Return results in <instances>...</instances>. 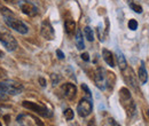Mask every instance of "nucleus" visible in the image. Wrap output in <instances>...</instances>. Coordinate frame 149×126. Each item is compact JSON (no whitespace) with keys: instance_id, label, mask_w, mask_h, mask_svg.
<instances>
[{"instance_id":"nucleus-1","label":"nucleus","mask_w":149,"mask_h":126,"mask_svg":"<svg viewBox=\"0 0 149 126\" xmlns=\"http://www.w3.org/2000/svg\"><path fill=\"white\" fill-rule=\"evenodd\" d=\"M0 12H1L2 16L5 18L6 24H7L9 28H12L13 30H15L16 32H19L21 35H26V33L29 32V28H28L22 21H19V18L14 17L13 13H12L8 8L2 7V8L0 9Z\"/></svg>"},{"instance_id":"nucleus-2","label":"nucleus","mask_w":149,"mask_h":126,"mask_svg":"<svg viewBox=\"0 0 149 126\" xmlns=\"http://www.w3.org/2000/svg\"><path fill=\"white\" fill-rule=\"evenodd\" d=\"M119 101H120L122 106L124 107V109L126 110L129 117H133L136 112V107H135V103L132 99L130 90L126 87H123L119 90Z\"/></svg>"},{"instance_id":"nucleus-3","label":"nucleus","mask_w":149,"mask_h":126,"mask_svg":"<svg viewBox=\"0 0 149 126\" xmlns=\"http://www.w3.org/2000/svg\"><path fill=\"white\" fill-rule=\"evenodd\" d=\"M0 90L6 93L7 95H17L23 90V85L16 80L7 79L3 81H0Z\"/></svg>"},{"instance_id":"nucleus-4","label":"nucleus","mask_w":149,"mask_h":126,"mask_svg":"<svg viewBox=\"0 0 149 126\" xmlns=\"http://www.w3.org/2000/svg\"><path fill=\"white\" fill-rule=\"evenodd\" d=\"M22 106H23L24 108L29 109V110H31V111H33V112L38 113V115L42 116V117H51V116H52V111H51V110H48L45 106H42V104H38V103H36V102L23 101V102H22Z\"/></svg>"},{"instance_id":"nucleus-5","label":"nucleus","mask_w":149,"mask_h":126,"mask_svg":"<svg viewBox=\"0 0 149 126\" xmlns=\"http://www.w3.org/2000/svg\"><path fill=\"white\" fill-rule=\"evenodd\" d=\"M0 42L6 47L8 52H13L17 48V41L8 32H0Z\"/></svg>"},{"instance_id":"nucleus-6","label":"nucleus","mask_w":149,"mask_h":126,"mask_svg":"<svg viewBox=\"0 0 149 126\" xmlns=\"http://www.w3.org/2000/svg\"><path fill=\"white\" fill-rule=\"evenodd\" d=\"M93 110V103L91 100L83 99L77 106V112L80 117H87Z\"/></svg>"},{"instance_id":"nucleus-7","label":"nucleus","mask_w":149,"mask_h":126,"mask_svg":"<svg viewBox=\"0 0 149 126\" xmlns=\"http://www.w3.org/2000/svg\"><path fill=\"white\" fill-rule=\"evenodd\" d=\"M94 81L97 88L101 90H104L107 88V71L103 70L102 68H99L95 71V76H94Z\"/></svg>"},{"instance_id":"nucleus-8","label":"nucleus","mask_w":149,"mask_h":126,"mask_svg":"<svg viewBox=\"0 0 149 126\" xmlns=\"http://www.w3.org/2000/svg\"><path fill=\"white\" fill-rule=\"evenodd\" d=\"M40 33L47 40H53L54 39L55 32H54V29H53V26H52V24H51V22L48 19H44L42 21L41 26H40Z\"/></svg>"},{"instance_id":"nucleus-9","label":"nucleus","mask_w":149,"mask_h":126,"mask_svg":"<svg viewBox=\"0 0 149 126\" xmlns=\"http://www.w3.org/2000/svg\"><path fill=\"white\" fill-rule=\"evenodd\" d=\"M19 8L28 16H36L38 14V8L32 2H29V1H22L19 3Z\"/></svg>"},{"instance_id":"nucleus-10","label":"nucleus","mask_w":149,"mask_h":126,"mask_svg":"<svg viewBox=\"0 0 149 126\" xmlns=\"http://www.w3.org/2000/svg\"><path fill=\"white\" fill-rule=\"evenodd\" d=\"M61 90H62L63 95H64L68 100H72L74 96H76V94H77V87L74 86V84H71V83H65V84H63L62 87H61Z\"/></svg>"},{"instance_id":"nucleus-11","label":"nucleus","mask_w":149,"mask_h":126,"mask_svg":"<svg viewBox=\"0 0 149 126\" xmlns=\"http://www.w3.org/2000/svg\"><path fill=\"white\" fill-rule=\"evenodd\" d=\"M123 72H125V74H124V77H125V80H126V83L127 84H130L131 86L133 87V88H135V90H138V85H136V79H135V77H134V73L132 71V69H130L129 67L124 70Z\"/></svg>"},{"instance_id":"nucleus-12","label":"nucleus","mask_w":149,"mask_h":126,"mask_svg":"<svg viewBox=\"0 0 149 126\" xmlns=\"http://www.w3.org/2000/svg\"><path fill=\"white\" fill-rule=\"evenodd\" d=\"M64 29H65V32L69 35V36H72L74 33H76L77 29H76V22L71 18H68L65 19L64 22Z\"/></svg>"},{"instance_id":"nucleus-13","label":"nucleus","mask_w":149,"mask_h":126,"mask_svg":"<svg viewBox=\"0 0 149 126\" xmlns=\"http://www.w3.org/2000/svg\"><path fill=\"white\" fill-rule=\"evenodd\" d=\"M116 55H117V63H118V67H119V69H120L122 71H124V70L127 68L126 58H125L124 54H123L119 49H117V51H116Z\"/></svg>"},{"instance_id":"nucleus-14","label":"nucleus","mask_w":149,"mask_h":126,"mask_svg":"<svg viewBox=\"0 0 149 126\" xmlns=\"http://www.w3.org/2000/svg\"><path fill=\"white\" fill-rule=\"evenodd\" d=\"M102 56H103V60H104V62L110 67V68H113L115 67V58H113V55L110 51H108V49H103L102 51Z\"/></svg>"},{"instance_id":"nucleus-15","label":"nucleus","mask_w":149,"mask_h":126,"mask_svg":"<svg viewBox=\"0 0 149 126\" xmlns=\"http://www.w3.org/2000/svg\"><path fill=\"white\" fill-rule=\"evenodd\" d=\"M138 74H139V79H140L141 84H146L148 81V72H147V69H146L143 62H141V65L139 68Z\"/></svg>"},{"instance_id":"nucleus-16","label":"nucleus","mask_w":149,"mask_h":126,"mask_svg":"<svg viewBox=\"0 0 149 126\" xmlns=\"http://www.w3.org/2000/svg\"><path fill=\"white\" fill-rule=\"evenodd\" d=\"M76 46H77V48H78L79 51L85 48L84 38H83V35H81L80 30H77V31H76Z\"/></svg>"},{"instance_id":"nucleus-17","label":"nucleus","mask_w":149,"mask_h":126,"mask_svg":"<svg viewBox=\"0 0 149 126\" xmlns=\"http://www.w3.org/2000/svg\"><path fill=\"white\" fill-rule=\"evenodd\" d=\"M84 35H85L86 39H87L88 41H93L94 40V32L90 26H85V29H84Z\"/></svg>"},{"instance_id":"nucleus-18","label":"nucleus","mask_w":149,"mask_h":126,"mask_svg":"<svg viewBox=\"0 0 149 126\" xmlns=\"http://www.w3.org/2000/svg\"><path fill=\"white\" fill-rule=\"evenodd\" d=\"M74 117V111H72V109L68 108L64 110V118L67 119V120H72Z\"/></svg>"},{"instance_id":"nucleus-19","label":"nucleus","mask_w":149,"mask_h":126,"mask_svg":"<svg viewBox=\"0 0 149 126\" xmlns=\"http://www.w3.org/2000/svg\"><path fill=\"white\" fill-rule=\"evenodd\" d=\"M130 7H131V9H132V10H134V12H135V13H138V14H141V13H142V7H141V6H139V5H136V3L131 2Z\"/></svg>"},{"instance_id":"nucleus-20","label":"nucleus","mask_w":149,"mask_h":126,"mask_svg":"<svg viewBox=\"0 0 149 126\" xmlns=\"http://www.w3.org/2000/svg\"><path fill=\"white\" fill-rule=\"evenodd\" d=\"M129 29L132 30V31H135L136 29H138V22L135 21V19H130L129 21Z\"/></svg>"},{"instance_id":"nucleus-21","label":"nucleus","mask_w":149,"mask_h":126,"mask_svg":"<svg viewBox=\"0 0 149 126\" xmlns=\"http://www.w3.org/2000/svg\"><path fill=\"white\" fill-rule=\"evenodd\" d=\"M81 88H83V90H84V92H85V93H86V94H87V95L90 96V99L92 97V93H91L90 88H88V87L86 86V84H81Z\"/></svg>"},{"instance_id":"nucleus-22","label":"nucleus","mask_w":149,"mask_h":126,"mask_svg":"<svg viewBox=\"0 0 149 126\" xmlns=\"http://www.w3.org/2000/svg\"><path fill=\"white\" fill-rule=\"evenodd\" d=\"M51 78H52V83H53V85H56L58 81H60V77L55 74V73H53L52 76H51Z\"/></svg>"},{"instance_id":"nucleus-23","label":"nucleus","mask_w":149,"mask_h":126,"mask_svg":"<svg viewBox=\"0 0 149 126\" xmlns=\"http://www.w3.org/2000/svg\"><path fill=\"white\" fill-rule=\"evenodd\" d=\"M6 100H8V95L0 90V101H6Z\"/></svg>"},{"instance_id":"nucleus-24","label":"nucleus","mask_w":149,"mask_h":126,"mask_svg":"<svg viewBox=\"0 0 149 126\" xmlns=\"http://www.w3.org/2000/svg\"><path fill=\"white\" fill-rule=\"evenodd\" d=\"M56 55H57V58H60V60H63L64 58V53L61 49H57L56 51Z\"/></svg>"},{"instance_id":"nucleus-25","label":"nucleus","mask_w":149,"mask_h":126,"mask_svg":"<svg viewBox=\"0 0 149 126\" xmlns=\"http://www.w3.org/2000/svg\"><path fill=\"white\" fill-rule=\"evenodd\" d=\"M108 123H109V126H120L115 119H112V118H109V122Z\"/></svg>"},{"instance_id":"nucleus-26","label":"nucleus","mask_w":149,"mask_h":126,"mask_svg":"<svg viewBox=\"0 0 149 126\" xmlns=\"http://www.w3.org/2000/svg\"><path fill=\"white\" fill-rule=\"evenodd\" d=\"M80 56H81V58H83L85 62H88V61H90V55L87 54V53H83Z\"/></svg>"},{"instance_id":"nucleus-27","label":"nucleus","mask_w":149,"mask_h":126,"mask_svg":"<svg viewBox=\"0 0 149 126\" xmlns=\"http://www.w3.org/2000/svg\"><path fill=\"white\" fill-rule=\"evenodd\" d=\"M96 31H97V36H99V38H100V40L102 41V40H103V36H102V33H101V26H97Z\"/></svg>"},{"instance_id":"nucleus-28","label":"nucleus","mask_w":149,"mask_h":126,"mask_svg":"<svg viewBox=\"0 0 149 126\" xmlns=\"http://www.w3.org/2000/svg\"><path fill=\"white\" fill-rule=\"evenodd\" d=\"M6 76H7V72L5 71L3 69H1V68H0V79H3Z\"/></svg>"},{"instance_id":"nucleus-29","label":"nucleus","mask_w":149,"mask_h":126,"mask_svg":"<svg viewBox=\"0 0 149 126\" xmlns=\"http://www.w3.org/2000/svg\"><path fill=\"white\" fill-rule=\"evenodd\" d=\"M39 83H40V85H41L42 87H46V80H45L42 77L39 78Z\"/></svg>"},{"instance_id":"nucleus-30","label":"nucleus","mask_w":149,"mask_h":126,"mask_svg":"<svg viewBox=\"0 0 149 126\" xmlns=\"http://www.w3.org/2000/svg\"><path fill=\"white\" fill-rule=\"evenodd\" d=\"M3 56H5L3 52H2V51H0V58H1V57H3Z\"/></svg>"},{"instance_id":"nucleus-31","label":"nucleus","mask_w":149,"mask_h":126,"mask_svg":"<svg viewBox=\"0 0 149 126\" xmlns=\"http://www.w3.org/2000/svg\"><path fill=\"white\" fill-rule=\"evenodd\" d=\"M3 1H7V2H13L14 0H3Z\"/></svg>"},{"instance_id":"nucleus-32","label":"nucleus","mask_w":149,"mask_h":126,"mask_svg":"<svg viewBox=\"0 0 149 126\" xmlns=\"http://www.w3.org/2000/svg\"><path fill=\"white\" fill-rule=\"evenodd\" d=\"M148 116H149V110H148Z\"/></svg>"},{"instance_id":"nucleus-33","label":"nucleus","mask_w":149,"mask_h":126,"mask_svg":"<svg viewBox=\"0 0 149 126\" xmlns=\"http://www.w3.org/2000/svg\"><path fill=\"white\" fill-rule=\"evenodd\" d=\"M0 126H2V125H1V123H0Z\"/></svg>"}]
</instances>
